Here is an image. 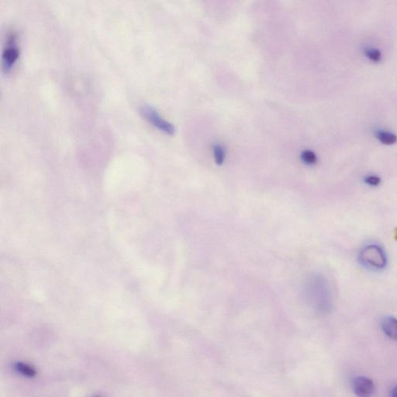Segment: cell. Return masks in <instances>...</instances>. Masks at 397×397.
<instances>
[{
    "label": "cell",
    "mask_w": 397,
    "mask_h": 397,
    "mask_svg": "<svg viewBox=\"0 0 397 397\" xmlns=\"http://www.w3.org/2000/svg\"><path fill=\"white\" fill-rule=\"evenodd\" d=\"M361 262L369 268L382 269L386 266L387 259L382 247L376 244L366 246L360 252Z\"/></svg>",
    "instance_id": "6da1fadb"
},
{
    "label": "cell",
    "mask_w": 397,
    "mask_h": 397,
    "mask_svg": "<svg viewBox=\"0 0 397 397\" xmlns=\"http://www.w3.org/2000/svg\"><path fill=\"white\" fill-rule=\"evenodd\" d=\"M140 113L143 117L147 120V122L150 123L158 130L169 135H173L175 134V128L173 124L162 118L157 112V110H155L153 107L147 105L142 106L140 109Z\"/></svg>",
    "instance_id": "7a4b0ae2"
},
{
    "label": "cell",
    "mask_w": 397,
    "mask_h": 397,
    "mask_svg": "<svg viewBox=\"0 0 397 397\" xmlns=\"http://www.w3.org/2000/svg\"><path fill=\"white\" fill-rule=\"evenodd\" d=\"M20 57V50L17 44V37L12 34L7 38V46L4 48L2 55L3 70L5 73H9L12 70Z\"/></svg>",
    "instance_id": "3957f363"
},
{
    "label": "cell",
    "mask_w": 397,
    "mask_h": 397,
    "mask_svg": "<svg viewBox=\"0 0 397 397\" xmlns=\"http://www.w3.org/2000/svg\"><path fill=\"white\" fill-rule=\"evenodd\" d=\"M352 386L358 397H371L375 392V384L373 381L366 376L356 378Z\"/></svg>",
    "instance_id": "277c9868"
},
{
    "label": "cell",
    "mask_w": 397,
    "mask_h": 397,
    "mask_svg": "<svg viewBox=\"0 0 397 397\" xmlns=\"http://www.w3.org/2000/svg\"><path fill=\"white\" fill-rule=\"evenodd\" d=\"M384 334L392 340H397V319L387 317L382 320L381 324Z\"/></svg>",
    "instance_id": "5b68a950"
},
{
    "label": "cell",
    "mask_w": 397,
    "mask_h": 397,
    "mask_svg": "<svg viewBox=\"0 0 397 397\" xmlns=\"http://www.w3.org/2000/svg\"><path fill=\"white\" fill-rule=\"evenodd\" d=\"M14 369L17 372L27 378H33L36 376L37 372L33 366L24 362H17L14 366Z\"/></svg>",
    "instance_id": "8992f818"
},
{
    "label": "cell",
    "mask_w": 397,
    "mask_h": 397,
    "mask_svg": "<svg viewBox=\"0 0 397 397\" xmlns=\"http://www.w3.org/2000/svg\"><path fill=\"white\" fill-rule=\"evenodd\" d=\"M213 152H214V160L218 165H221L224 163L226 159L225 147L222 144H216L213 146Z\"/></svg>",
    "instance_id": "52a82bcc"
},
{
    "label": "cell",
    "mask_w": 397,
    "mask_h": 397,
    "mask_svg": "<svg viewBox=\"0 0 397 397\" xmlns=\"http://www.w3.org/2000/svg\"><path fill=\"white\" fill-rule=\"evenodd\" d=\"M377 137L379 141L385 145H392L397 142V136L387 131H379Z\"/></svg>",
    "instance_id": "ba28073f"
},
{
    "label": "cell",
    "mask_w": 397,
    "mask_h": 397,
    "mask_svg": "<svg viewBox=\"0 0 397 397\" xmlns=\"http://www.w3.org/2000/svg\"><path fill=\"white\" fill-rule=\"evenodd\" d=\"M301 160L307 165H311L317 163V158L315 153L312 151L306 150L301 154Z\"/></svg>",
    "instance_id": "9c48e42d"
},
{
    "label": "cell",
    "mask_w": 397,
    "mask_h": 397,
    "mask_svg": "<svg viewBox=\"0 0 397 397\" xmlns=\"http://www.w3.org/2000/svg\"><path fill=\"white\" fill-rule=\"evenodd\" d=\"M366 55L372 62H379L382 59V54H381L380 51L378 50V49H366Z\"/></svg>",
    "instance_id": "30bf717a"
},
{
    "label": "cell",
    "mask_w": 397,
    "mask_h": 397,
    "mask_svg": "<svg viewBox=\"0 0 397 397\" xmlns=\"http://www.w3.org/2000/svg\"><path fill=\"white\" fill-rule=\"evenodd\" d=\"M365 182L371 186H378L381 183V179L377 175H369L365 179Z\"/></svg>",
    "instance_id": "8fae6325"
},
{
    "label": "cell",
    "mask_w": 397,
    "mask_h": 397,
    "mask_svg": "<svg viewBox=\"0 0 397 397\" xmlns=\"http://www.w3.org/2000/svg\"><path fill=\"white\" fill-rule=\"evenodd\" d=\"M390 397H397V385H395L392 388V391H391Z\"/></svg>",
    "instance_id": "7c38bea8"
},
{
    "label": "cell",
    "mask_w": 397,
    "mask_h": 397,
    "mask_svg": "<svg viewBox=\"0 0 397 397\" xmlns=\"http://www.w3.org/2000/svg\"><path fill=\"white\" fill-rule=\"evenodd\" d=\"M395 240H397V229H396V230H395Z\"/></svg>",
    "instance_id": "4fadbf2b"
}]
</instances>
